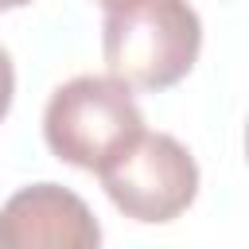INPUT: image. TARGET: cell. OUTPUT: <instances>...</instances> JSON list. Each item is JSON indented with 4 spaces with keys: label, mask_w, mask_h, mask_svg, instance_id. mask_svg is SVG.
Instances as JSON below:
<instances>
[{
    "label": "cell",
    "mask_w": 249,
    "mask_h": 249,
    "mask_svg": "<svg viewBox=\"0 0 249 249\" xmlns=\"http://www.w3.org/2000/svg\"><path fill=\"white\" fill-rule=\"evenodd\" d=\"M202 51V19L187 0H117L105 8L101 54L109 74L144 93L179 86Z\"/></svg>",
    "instance_id": "6da1fadb"
},
{
    "label": "cell",
    "mask_w": 249,
    "mask_h": 249,
    "mask_svg": "<svg viewBox=\"0 0 249 249\" xmlns=\"http://www.w3.org/2000/svg\"><path fill=\"white\" fill-rule=\"evenodd\" d=\"M140 132L144 113L132 86L117 74H78L62 82L43 109V140L51 156L82 171H105Z\"/></svg>",
    "instance_id": "7a4b0ae2"
},
{
    "label": "cell",
    "mask_w": 249,
    "mask_h": 249,
    "mask_svg": "<svg viewBox=\"0 0 249 249\" xmlns=\"http://www.w3.org/2000/svg\"><path fill=\"white\" fill-rule=\"evenodd\" d=\"M109 202L144 226L175 222L198 198V163L171 132H140L105 171H97Z\"/></svg>",
    "instance_id": "3957f363"
},
{
    "label": "cell",
    "mask_w": 249,
    "mask_h": 249,
    "mask_svg": "<svg viewBox=\"0 0 249 249\" xmlns=\"http://www.w3.org/2000/svg\"><path fill=\"white\" fill-rule=\"evenodd\" d=\"M101 226L82 195L58 183L19 187L0 206V249H97Z\"/></svg>",
    "instance_id": "277c9868"
},
{
    "label": "cell",
    "mask_w": 249,
    "mask_h": 249,
    "mask_svg": "<svg viewBox=\"0 0 249 249\" xmlns=\"http://www.w3.org/2000/svg\"><path fill=\"white\" fill-rule=\"evenodd\" d=\"M12 101H16V66L12 54L0 47V121L12 113Z\"/></svg>",
    "instance_id": "5b68a950"
},
{
    "label": "cell",
    "mask_w": 249,
    "mask_h": 249,
    "mask_svg": "<svg viewBox=\"0 0 249 249\" xmlns=\"http://www.w3.org/2000/svg\"><path fill=\"white\" fill-rule=\"evenodd\" d=\"M31 0H0V12H12V8H27Z\"/></svg>",
    "instance_id": "8992f818"
},
{
    "label": "cell",
    "mask_w": 249,
    "mask_h": 249,
    "mask_svg": "<svg viewBox=\"0 0 249 249\" xmlns=\"http://www.w3.org/2000/svg\"><path fill=\"white\" fill-rule=\"evenodd\" d=\"M245 160H249V124H245Z\"/></svg>",
    "instance_id": "52a82bcc"
},
{
    "label": "cell",
    "mask_w": 249,
    "mask_h": 249,
    "mask_svg": "<svg viewBox=\"0 0 249 249\" xmlns=\"http://www.w3.org/2000/svg\"><path fill=\"white\" fill-rule=\"evenodd\" d=\"M93 4H101V8H109V4H117V0H93Z\"/></svg>",
    "instance_id": "ba28073f"
}]
</instances>
